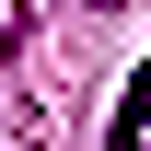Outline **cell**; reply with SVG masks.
<instances>
[{
    "instance_id": "obj_1",
    "label": "cell",
    "mask_w": 151,
    "mask_h": 151,
    "mask_svg": "<svg viewBox=\"0 0 151 151\" xmlns=\"http://www.w3.org/2000/svg\"><path fill=\"white\" fill-rule=\"evenodd\" d=\"M139 139H151V58L128 70V105L105 116V151H139Z\"/></svg>"
}]
</instances>
